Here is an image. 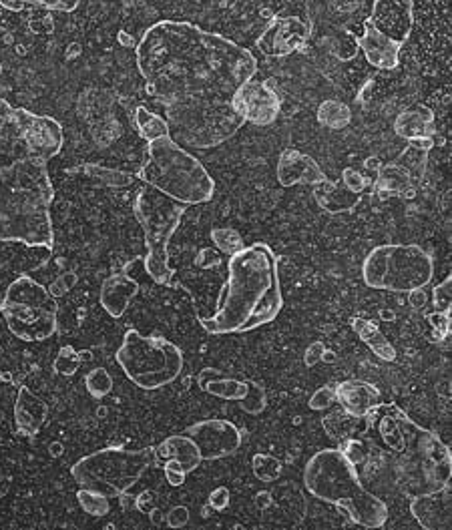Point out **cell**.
I'll list each match as a JSON object with an SVG mask.
<instances>
[{"mask_svg":"<svg viewBox=\"0 0 452 530\" xmlns=\"http://www.w3.org/2000/svg\"><path fill=\"white\" fill-rule=\"evenodd\" d=\"M115 360L123 374L141 390H161L183 372V352L163 336L127 330Z\"/></svg>","mask_w":452,"mask_h":530,"instance_id":"10","label":"cell"},{"mask_svg":"<svg viewBox=\"0 0 452 530\" xmlns=\"http://www.w3.org/2000/svg\"><path fill=\"white\" fill-rule=\"evenodd\" d=\"M199 384L203 392L223 398V400H232V402H240L248 392V382L236 380V378H215V380L201 378Z\"/></svg>","mask_w":452,"mask_h":530,"instance_id":"32","label":"cell"},{"mask_svg":"<svg viewBox=\"0 0 452 530\" xmlns=\"http://www.w3.org/2000/svg\"><path fill=\"white\" fill-rule=\"evenodd\" d=\"M416 181L414 177L408 173V169H404L400 163L392 161L386 165H380V169L376 171V181H374V193L380 199H388V197H414L416 193Z\"/></svg>","mask_w":452,"mask_h":530,"instance_id":"23","label":"cell"},{"mask_svg":"<svg viewBox=\"0 0 452 530\" xmlns=\"http://www.w3.org/2000/svg\"><path fill=\"white\" fill-rule=\"evenodd\" d=\"M314 199L328 213H346V211H352L360 203L362 195L348 191L342 181L328 179V181L316 185Z\"/></svg>","mask_w":452,"mask_h":530,"instance_id":"25","label":"cell"},{"mask_svg":"<svg viewBox=\"0 0 452 530\" xmlns=\"http://www.w3.org/2000/svg\"><path fill=\"white\" fill-rule=\"evenodd\" d=\"M394 133L404 141L434 137V113L426 105H414L394 119Z\"/></svg>","mask_w":452,"mask_h":530,"instance_id":"24","label":"cell"},{"mask_svg":"<svg viewBox=\"0 0 452 530\" xmlns=\"http://www.w3.org/2000/svg\"><path fill=\"white\" fill-rule=\"evenodd\" d=\"M207 502H209V506H211L213 510H217V512L225 510V508L230 506V490L225 488V486H217L215 490H211Z\"/></svg>","mask_w":452,"mask_h":530,"instance_id":"46","label":"cell"},{"mask_svg":"<svg viewBox=\"0 0 452 530\" xmlns=\"http://www.w3.org/2000/svg\"><path fill=\"white\" fill-rule=\"evenodd\" d=\"M85 388L93 398L101 400L113 392V378L105 368H95L85 376Z\"/></svg>","mask_w":452,"mask_h":530,"instance_id":"37","label":"cell"},{"mask_svg":"<svg viewBox=\"0 0 452 530\" xmlns=\"http://www.w3.org/2000/svg\"><path fill=\"white\" fill-rule=\"evenodd\" d=\"M252 470L258 480L262 482H276L282 476V462L274 458L272 454H254L252 458Z\"/></svg>","mask_w":452,"mask_h":530,"instance_id":"34","label":"cell"},{"mask_svg":"<svg viewBox=\"0 0 452 530\" xmlns=\"http://www.w3.org/2000/svg\"><path fill=\"white\" fill-rule=\"evenodd\" d=\"M358 47L364 53L368 65L380 71H394L400 65L402 45L378 33L368 21L362 23V35L358 37Z\"/></svg>","mask_w":452,"mask_h":530,"instance_id":"18","label":"cell"},{"mask_svg":"<svg viewBox=\"0 0 452 530\" xmlns=\"http://www.w3.org/2000/svg\"><path fill=\"white\" fill-rule=\"evenodd\" d=\"M340 181L344 183V187H346L348 191H352V193H356V195H362V193L372 185V181H370L364 173H360V171H356V169H352V167H348V169L342 171Z\"/></svg>","mask_w":452,"mask_h":530,"instance_id":"43","label":"cell"},{"mask_svg":"<svg viewBox=\"0 0 452 530\" xmlns=\"http://www.w3.org/2000/svg\"><path fill=\"white\" fill-rule=\"evenodd\" d=\"M0 314L5 316L11 334L23 342H45L57 332V300L27 274L9 284L0 300Z\"/></svg>","mask_w":452,"mask_h":530,"instance_id":"12","label":"cell"},{"mask_svg":"<svg viewBox=\"0 0 452 530\" xmlns=\"http://www.w3.org/2000/svg\"><path fill=\"white\" fill-rule=\"evenodd\" d=\"M336 404V386H324L310 398L312 410H326Z\"/></svg>","mask_w":452,"mask_h":530,"instance_id":"44","label":"cell"},{"mask_svg":"<svg viewBox=\"0 0 452 530\" xmlns=\"http://www.w3.org/2000/svg\"><path fill=\"white\" fill-rule=\"evenodd\" d=\"M408 145H412L416 149H422V151H430L434 147V137H430V139H414V141H408Z\"/></svg>","mask_w":452,"mask_h":530,"instance_id":"49","label":"cell"},{"mask_svg":"<svg viewBox=\"0 0 452 530\" xmlns=\"http://www.w3.org/2000/svg\"><path fill=\"white\" fill-rule=\"evenodd\" d=\"M356 420H358V418H352V416H348L346 412H342V414L334 412V414H330V416L324 418V424H334L336 428H330V430H326V432L330 434V438L344 440L346 436H350L352 424H354Z\"/></svg>","mask_w":452,"mask_h":530,"instance_id":"40","label":"cell"},{"mask_svg":"<svg viewBox=\"0 0 452 530\" xmlns=\"http://www.w3.org/2000/svg\"><path fill=\"white\" fill-rule=\"evenodd\" d=\"M248 382V392L246 396L240 400V406L244 412L248 414H260L264 412L268 398H266V390L262 384H258L256 380H246Z\"/></svg>","mask_w":452,"mask_h":530,"instance_id":"38","label":"cell"},{"mask_svg":"<svg viewBox=\"0 0 452 530\" xmlns=\"http://www.w3.org/2000/svg\"><path fill=\"white\" fill-rule=\"evenodd\" d=\"M137 177L185 207L209 203L215 193V181L205 165L171 137L147 145V163Z\"/></svg>","mask_w":452,"mask_h":530,"instance_id":"6","label":"cell"},{"mask_svg":"<svg viewBox=\"0 0 452 530\" xmlns=\"http://www.w3.org/2000/svg\"><path fill=\"white\" fill-rule=\"evenodd\" d=\"M81 0H0V7L9 13H23L25 9H43L49 13H73Z\"/></svg>","mask_w":452,"mask_h":530,"instance_id":"30","label":"cell"},{"mask_svg":"<svg viewBox=\"0 0 452 530\" xmlns=\"http://www.w3.org/2000/svg\"><path fill=\"white\" fill-rule=\"evenodd\" d=\"M366 21L384 37L404 45L414 29V0H372Z\"/></svg>","mask_w":452,"mask_h":530,"instance_id":"16","label":"cell"},{"mask_svg":"<svg viewBox=\"0 0 452 530\" xmlns=\"http://www.w3.org/2000/svg\"><path fill=\"white\" fill-rule=\"evenodd\" d=\"M163 472H165L167 482H169L173 488L185 484V476H187V472L181 468V464H179L177 460H165V464H163Z\"/></svg>","mask_w":452,"mask_h":530,"instance_id":"45","label":"cell"},{"mask_svg":"<svg viewBox=\"0 0 452 530\" xmlns=\"http://www.w3.org/2000/svg\"><path fill=\"white\" fill-rule=\"evenodd\" d=\"M169 137L191 149H211L236 137L244 119L232 101H185L165 105Z\"/></svg>","mask_w":452,"mask_h":530,"instance_id":"7","label":"cell"},{"mask_svg":"<svg viewBox=\"0 0 452 530\" xmlns=\"http://www.w3.org/2000/svg\"><path fill=\"white\" fill-rule=\"evenodd\" d=\"M232 107L240 113L244 123L258 127L272 125L282 111L280 95L270 87V81H248L232 97Z\"/></svg>","mask_w":452,"mask_h":530,"instance_id":"14","label":"cell"},{"mask_svg":"<svg viewBox=\"0 0 452 530\" xmlns=\"http://www.w3.org/2000/svg\"><path fill=\"white\" fill-rule=\"evenodd\" d=\"M322 352H324V344H322V342H316V344H312V346L308 348V352H306V358H304V360H306V364H308V366H314V364H316V362L322 358V356H320Z\"/></svg>","mask_w":452,"mask_h":530,"instance_id":"48","label":"cell"},{"mask_svg":"<svg viewBox=\"0 0 452 530\" xmlns=\"http://www.w3.org/2000/svg\"><path fill=\"white\" fill-rule=\"evenodd\" d=\"M410 512L424 530H450V488L412 498Z\"/></svg>","mask_w":452,"mask_h":530,"instance_id":"20","label":"cell"},{"mask_svg":"<svg viewBox=\"0 0 452 530\" xmlns=\"http://www.w3.org/2000/svg\"><path fill=\"white\" fill-rule=\"evenodd\" d=\"M137 294H139V284L131 276H127V274H115V276H111V278H107L103 282L99 300H101L103 310L111 318L119 320V318L125 316L129 304L133 302V298Z\"/></svg>","mask_w":452,"mask_h":530,"instance_id":"21","label":"cell"},{"mask_svg":"<svg viewBox=\"0 0 452 530\" xmlns=\"http://www.w3.org/2000/svg\"><path fill=\"white\" fill-rule=\"evenodd\" d=\"M79 366H81V358H79V354L75 352L73 346L61 348V352H59V356H57V360L53 364L55 372L61 374V376H73V374H77Z\"/></svg>","mask_w":452,"mask_h":530,"instance_id":"39","label":"cell"},{"mask_svg":"<svg viewBox=\"0 0 452 530\" xmlns=\"http://www.w3.org/2000/svg\"><path fill=\"white\" fill-rule=\"evenodd\" d=\"M336 402L348 416L364 420L380 404V390L364 380H346L336 386Z\"/></svg>","mask_w":452,"mask_h":530,"instance_id":"19","label":"cell"},{"mask_svg":"<svg viewBox=\"0 0 452 530\" xmlns=\"http://www.w3.org/2000/svg\"><path fill=\"white\" fill-rule=\"evenodd\" d=\"M187 522H189V510H187L185 506H175V508L169 510V514H167V524H169L171 528H181V526H185Z\"/></svg>","mask_w":452,"mask_h":530,"instance_id":"47","label":"cell"},{"mask_svg":"<svg viewBox=\"0 0 452 530\" xmlns=\"http://www.w3.org/2000/svg\"><path fill=\"white\" fill-rule=\"evenodd\" d=\"M432 304L438 312L450 314V306H452V276H448L444 282H440L434 290H432Z\"/></svg>","mask_w":452,"mask_h":530,"instance_id":"42","label":"cell"},{"mask_svg":"<svg viewBox=\"0 0 452 530\" xmlns=\"http://www.w3.org/2000/svg\"><path fill=\"white\" fill-rule=\"evenodd\" d=\"M284 308L278 257L266 243L240 249L228 261V282L203 328L211 334H244L278 318Z\"/></svg>","mask_w":452,"mask_h":530,"instance_id":"3","label":"cell"},{"mask_svg":"<svg viewBox=\"0 0 452 530\" xmlns=\"http://www.w3.org/2000/svg\"><path fill=\"white\" fill-rule=\"evenodd\" d=\"M380 165H382V163H380V159H378V157H370V159H366V161H364V167H366L368 171H374V173L380 169Z\"/></svg>","mask_w":452,"mask_h":530,"instance_id":"51","label":"cell"},{"mask_svg":"<svg viewBox=\"0 0 452 530\" xmlns=\"http://www.w3.org/2000/svg\"><path fill=\"white\" fill-rule=\"evenodd\" d=\"M211 239L219 251L228 253V255H234L240 249H244V239H242L240 231H236L232 227H215L211 231Z\"/></svg>","mask_w":452,"mask_h":530,"instance_id":"36","label":"cell"},{"mask_svg":"<svg viewBox=\"0 0 452 530\" xmlns=\"http://www.w3.org/2000/svg\"><path fill=\"white\" fill-rule=\"evenodd\" d=\"M312 35L310 25L300 17H274L264 33L258 37L256 47L264 57L286 59L302 49Z\"/></svg>","mask_w":452,"mask_h":530,"instance_id":"15","label":"cell"},{"mask_svg":"<svg viewBox=\"0 0 452 530\" xmlns=\"http://www.w3.org/2000/svg\"><path fill=\"white\" fill-rule=\"evenodd\" d=\"M342 454H344V458L350 462V464H354V466H360V464H366V460H368V446L362 442V440H356V438H348V440H344V444H342V448H338Z\"/></svg>","mask_w":452,"mask_h":530,"instance_id":"41","label":"cell"},{"mask_svg":"<svg viewBox=\"0 0 452 530\" xmlns=\"http://www.w3.org/2000/svg\"><path fill=\"white\" fill-rule=\"evenodd\" d=\"M47 416H49L47 404L37 394H33L27 386H23L15 402L17 432L21 436H35L47 422Z\"/></svg>","mask_w":452,"mask_h":530,"instance_id":"22","label":"cell"},{"mask_svg":"<svg viewBox=\"0 0 452 530\" xmlns=\"http://www.w3.org/2000/svg\"><path fill=\"white\" fill-rule=\"evenodd\" d=\"M306 490L328 504H334L362 528H382L388 520V506L370 492L338 448H324L312 454L304 466Z\"/></svg>","mask_w":452,"mask_h":530,"instance_id":"5","label":"cell"},{"mask_svg":"<svg viewBox=\"0 0 452 530\" xmlns=\"http://www.w3.org/2000/svg\"><path fill=\"white\" fill-rule=\"evenodd\" d=\"M155 454H157V460H177L187 474L193 472L195 468H199V464H201V456H199L195 442L185 434L165 438L155 448Z\"/></svg>","mask_w":452,"mask_h":530,"instance_id":"26","label":"cell"},{"mask_svg":"<svg viewBox=\"0 0 452 530\" xmlns=\"http://www.w3.org/2000/svg\"><path fill=\"white\" fill-rule=\"evenodd\" d=\"M276 175H278V181L282 187H294L300 183L316 187V185L328 181V175L322 171V167L316 163V159L304 151H298V149H284L282 151V155L278 159Z\"/></svg>","mask_w":452,"mask_h":530,"instance_id":"17","label":"cell"},{"mask_svg":"<svg viewBox=\"0 0 452 530\" xmlns=\"http://www.w3.org/2000/svg\"><path fill=\"white\" fill-rule=\"evenodd\" d=\"M378 430L390 450V470L396 486L410 498L448 488L452 454L440 436L410 420L398 406L378 404Z\"/></svg>","mask_w":452,"mask_h":530,"instance_id":"4","label":"cell"},{"mask_svg":"<svg viewBox=\"0 0 452 530\" xmlns=\"http://www.w3.org/2000/svg\"><path fill=\"white\" fill-rule=\"evenodd\" d=\"M77 500H79L81 508L91 516H107L111 512V502L101 492H95L89 488H79Z\"/></svg>","mask_w":452,"mask_h":530,"instance_id":"35","label":"cell"},{"mask_svg":"<svg viewBox=\"0 0 452 530\" xmlns=\"http://www.w3.org/2000/svg\"><path fill=\"white\" fill-rule=\"evenodd\" d=\"M135 57L145 91L163 105L232 101L258 73L252 51L185 21L151 25L141 35Z\"/></svg>","mask_w":452,"mask_h":530,"instance_id":"1","label":"cell"},{"mask_svg":"<svg viewBox=\"0 0 452 530\" xmlns=\"http://www.w3.org/2000/svg\"><path fill=\"white\" fill-rule=\"evenodd\" d=\"M424 302H426V296H424V292H422V290L410 292V304H412L414 308H422V306H424Z\"/></svg>","mask_w":452,"mask_h":530,"instance_id":"50","label":"cell"},{"mask_svg":"<svg viewBox=\"0 0 452 530\" xmlns=\"http://www.w3.org/2000/svg\"><path fill=\"white\" fill-rule=\"evenodd\" d=\"M320 45H322L332 57H336V59L342 61V63L356 59V55L360 53L358 37L354 35L352 29L334 27V29H330V31L320 39Z\"/></svg>","mask_w":452,"mask_h":530,"instance_id":"27","label":"cell"},{"mask_svg":"<svg viewBox=\"0 0 452 530\" xmlns=\"http://www.w3.org/2000/svg\"><path fill=\"white\" fill-rule=\"evenodd\" d=\"M63 141L57 119L0 99V243L53 249L55 189L47 165Z\"/></svg>","mask_w":452,"mask_h":530,"instance_id":"2","label":"cell"},{"mask_svg":"<svg viewBox=\"0 0 452 530\" xmlns=\"http://www.w3.org/2000/svg\"><path fill=\"white\" fill-rule=\"evenodd\" d=\"M155 462V448L127 450L121 446H111L83 456L73 464L71 474L81 488L115 498L133 488Z\"/></svg>","mask_w":452,"mask_h":530,"instance_id":"11","label":"cell"},{"mask_svg":"<svg viewBox=\"0 0 452 530\" xmlns=\"http://www.w3.org/2000/svg\"><path fill=\"white\" fill-rule=\"evenodd\" d=\"M0 75H3V69H0Z\"/></svg>","mask_w":452,"mask_h":530,"instance_id":"52","label":"cell"},{"mask_svg":"<svg viewBox=\"0 0 452 530\" xmlns=\"http://www.w3.org/2000/svg\"><path fill=\"white\" fill-rule=\"evenodd\" d=\"M396 163H400L404 169H408V173L414 177L416 183H420V179L424 177L426 171V163H428V151L416 149L412 145H408L400 157L396 159Z\"/></svg>","mask_w":452,"mask_h":530,"instance_id":"33","label":"cell"},{"mask_svg":"<svg viewBox=\"0 0 452 530\" xmlns=\"http://www.w3.org/2000/svg\"><path fill=\"white\" fill-rule=\"evenodd\" d=\"M187 207L145 185L137 191L133 213L145 233V272L159 286H169L173 270L169 265V241L179 229Z\"/></svg>","mask_w":452,"mask_h":530,"instance_id":"9","label":"cell"},{"mask_svg":"<svg viewBox=\"0 0 452 530\" xmlns=\"http://www.w3.org/2000/svg\"><path fill=\"white\" fill-rule=\"evenodd\" d=\"M352 330L360 336V340L384 362H394L396 360V350L394 346L386 340V336L378 330L376 324L364 320V318H354L352 320Z\"/></svg>","mask_w":452,"mask_h":530,"instance_id":"28","label":"cell"},{"mask_svg":"<svg viewBox=\"0 0 452 530\" xmlns=\"http://www.w3.org/2000/svg\"><path fill=\"white\" fill-rule=\"evenodd\" d=\"M197 450L201 460H219L232 456L242 446V432L230 420H199L185 430Z\"/></svg>","mask_w":452,"mask_h":530,"instance_id":"13","label":"cell"},{"mask_svg":"<svg viewBox=\"0 0 452 530\" xmlns=\"http://www.w3.org/2000/svg\"><path fill=\"white\" fill-rule=\"evenodd\" d=\"M316 119L326 129L342 131L348 125H352V109L346 103H342L340 99H326L320 103Z\"/></svg>","mask_w":452,"mask_h":530,"instance_id":"31","label":"cell"},{"mask_svg":"<svg viewBox=\"0 0 452 530\" xmlns=\"http://www.w3.org/2000/svg\"><path fill=\"white\" fill-rule=\"evenodd\" d=\"M133 121H135L137 133L147 143L163 139V137H169L167 121L161 115H157L151 109H147V107H137L135 113H133Z\"/></svg>","mask_w":452,"mask_h":530,"instance_id":"29","label":"cell"},{"mask_svg":"<svg viewBox=\"0 0 452 530\" xmlns=\"http://www.w3.org/2000/svg\"><path fill=\"white\" fill-rule=\"evenodd\" d=\"M434 276L432 255L416 243L376 245L362 263V280L372 290L410 294L424 290Z\"/></svg>","mask_w":452,"mask_h":530,"instance_id":"8","label":"cell"}]
</instances>
